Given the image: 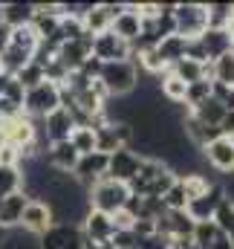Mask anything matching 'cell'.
<instances>
[{
	"mask_svg": "<svg viewBox=\"0 0 234 249\" xmlns=\"http://www.w3.org/2000/svg\"><path fill=\"white\" fill-rule=\"evenodd\" d=\"M99 81H101V87L107 90V96L110 99H124V96H130L136 87H139V67L136 61H110L101 67V75H99Z\"/></svg>",
	"mask_w": 234,
	"mask_h": 249,
	"instance_id": "1",
	"label": "cell"
},
{
	"mask_svg": "<svg viewBox=\"0 0 234 249\" xmlns=\"http://www.w3.org/2000/svg\"><path fill=\"white\" fill-rule=\"evenodd\" d=\"M127 197H130V191L127 186H121V183H113V180H99L96 186L87 188V200H90V209L93 212H101V214H116L124 209V203H127Z\"/></svg>",
	"mask_w": 234,
	"mask_h": 249,
	"instance_id": "2",
	"label": "cell"
},
{
	"mask_svg": "<svg viewBox=\"0 0 234 249\" xmlns=\"http://www.w3.org/2000/svg\"><path fill=\"white\" fill-rule=\"evenodd\" d=\"M174 23L176 35L182 38H200L208 29V9L205 3H174Z\"/></svg>",
	"mask_w": 234,
	"mask_h": 249,
	"instance_id": "3",
	"label": "cell"
},
{
	"mask_svg": "<svg viewBox=\"0 0 234 249\" xmlns=\"http://www.w3.org/2000/svg\"><path fill=\"white\" fill-rule=\"evenodd\" d=\"M58 107H61L58 84L44 81V84H38L35 90H26V99H23V113H26L29 119L41 122V119H47V116H50L52 110H58Z\"/></svg>",
	"mask_w": 234,
	"mask_h": 249,
	"instance_id": "4",
	"label": "cell"
},
{
	"mask_svg": "<svg viewBox=\"0 0 234 249\" xmlns=\"http://www.w3.org/2000/svg\"><path fill=\"white\" fill-rule=\"evenodd\" d=\"M142 154H136L133 148H118L116 154H110V162H107V180L127 186L136 174H139V165H142Z\"/></svg>",
	"mask_w": 234,
	"mask_h": 249,
	"instance_id": "5",
	"label": "cell"
},
{
	"mask_svg": "<svg viewBox=\"0 0 234 249\" xmlns=\"http://www.w3.org/2000/svg\"><path fill=\"white\" fill-rule=\"evenodd\" d=\"M52 223H55V214H52L50 203L47 200H29L26 209H23V214H20V226L17 229L29 232L32 238H41Z\"/></svg>",
	"mask_w": 234,
	"mask_h": 249,
	"instance_id": "6",
	"label": "cell"
},
{
	"mask_svg": "<svg viewBox=\"0 0 234 249\" xmlns=\"http://www.w3.org/2000/svg\"><path fill=\"white\" fill-rule=\"evenodd\" d=\"M107 162H110V154H101V151H93V154H84L72 171V177L81 183L84 188L96 186L99 180L107 177Z\"/></svg>",
	"mask_w": 234,
	"mask_h": 249,
	"instance_id": "7",
	"label": "cell"
},
{
	"mask_svg": "<svg viewBox=\"0 0 234 249\" xmlns=\"http://www.w3.org/2000/svg\"><path fill=\"white\" fill-rule=\"evenodd\" d=\"M223 197H226L223 186H220V183H211L205 194H200V197L188 200L185 212H188V217H191L194 223H202V220H214V212H217V206L223 203Z\"/></svg>",
	"mask_w": 234,
	"mask_h": 249,
	"instance_id": "8",
	"label": "cell"
},
{
	"mask_svg": "<svg viewBox=\"0 0 234 249\" xmlns=\"http://www.w3.org/2000/svg\"><path fill=\"white\" fill-rule=\"evenodd\" d=\"M81 235L87 244H110L113 235H116V223L110 214H101V212H87V217L81 220Z\"/></svg>",
	"mask_w": 234,
	"mask_h": 249,
	"instance_id": "9",
	"label": "cell"
},
{
	"mask_svg": "<svg viewBox=\"0 0 234 249\" xmlns=\"http://www.w3.org/2000/svg\"><path fill=\"white\" fill-rule=\"evenodd\" d=\"M202 160L220 171V174H234V139L232 136H220L217 142H211L208 148H202Z\"/></svg>",
	"mask_w": 234,
	"mask_h": 249,
	"instance_id": "10",
	"label": "cell"
},
{
	"mask_svg": "<svg viewBox=\"0 0 234 249\" xmlns=\"http://www.w3.org/2000/svg\"><path fill=\"white\" fill-rule=\"evenodd\" d=\"M93 55L101 64L127 61V58H130V44H124V41L116 38L113 32H101V35L93 38Z\"/></svg>",
	"mask_w": 234,
	"mask_h": 249,
	"instance_id": "11",
	"label": "cell"
},
{
	"mask_svg": "<svg viewBox=\"0 0 234 249\" xmlns=\"http://www.w3.org/2000/svg\"><path fill=\"white\" fill-rule=\"evenodd\" d=\"M84 241L81 235V226H72V223H52L41 238H38V249H67L72 244Z\"/></svg>",
	"mask_w": 234,
	"mask_h": 249,
	"instance_id": "12",
	"label": "cell"
},
{
	"mask_svg": "<svg viewBox=\"0 0 234 249\" xmlns=\"http://www.w3.org/2000/svg\"><path fill=\"white\" fill-rule=\"evenodd\" d=\"M93 55V35L81 38V41H64L58 47V61L69 70V72H78L81 64Z\"/></svg>",
	"mask_w": 234,
	"mask_h": 249,
	"instance_id": "13",
	"label": "cell"
},
{
	"mask_svg": "<svg viewBox=\"0 0 234 249\" xmlns=\"http://www.w3.org/2000/svg\"><path fill=\"white\" fill-rule=\"evenodd\" d=\"M110 32H113L116 38H121L124 44H133V41L142 35V15H139V6H136V3H127V6H124V12L113 20Z\"/></svg>",
	"mask_w": 234,
	"mask_h": 249,
	"instance_id": "14",
	"label": "cell"
},
{
	"mask_svg": "<svg viewBox=\"0 0 234 249\" xmlns=\"http://www.w3.org/2000/svg\"><path fill=\"white\" fill-rule=\"evenodd\" d=\"M44 160L61 171V174H72L75 171V165H78V160H81V154L72 148V142L67 139V142H55V145H50V151L44 154Z\"/></svg>",
	"mask_w": 234,
	"mask_h": 249,
	"instance_id": "15",
	"label": "cell"
},
{
	"mask_svg": "<svg viewBox=\"0 0 234 249\" xmlns=\"http://www.w3.org/2000/svg\"><path fill=\"white\" fill-rule=\"evenodd\" d=\"M200 44L205 47L208 61H217V58H223L226 53L234 50V41H232V35H229V29H205L200 35Z\"/></svg>",
	"mask_w": 234,
	"mask_h": 249,
	"instance_id": "16",
	"label": "cell"
},
{
	"mask_svg": "<svg viewBox=\"0 0 234 249\" xmlns=\"http://www.w3.org/2000/svg\"><path fill=\"white\" fill-rule=\"evenodd\" d=\"M26 203H29V197H26L23 191L3 197V200H0V226H3V229H17Z\"/></svg>",
	"mask_w": 234,
	"mask_h": 249,
	"instance_id": "17",
	"label": "cell"
},
{
	"mask_svg": "<svg viewBox=\"0 0 234 249\" xmlns=\"http://www.w3.org/2000/svg\"><path fill=\"white\" fill-rule=\"evenodd\" d=\"M32 15H35V3H3L0 6V20L6 26H12V29L29 26Z\"/></svg>",
	"mask_w": 234,
	"mask_h": 249,
	"instance_id": "18",
	"label": "cell"
},
{
	"mask_svg": "<svg viewBox=\"0 0 234 249\" xmlns=\"http://www.w3.org/2000/svg\"><path fill=\"white\" fill-rule=\"evenodd\" d=\"M185 47H188V38H182V35H171V38L159 41L156 53H159V58L165 61V67L171 70L176 61H182V58H185Z\"/></svg>",
	"mask_w": 234,
	"mask_h": 249,
	"instance_id": "19",
	"label": "cell"
},
{
	"mask_svg": "<svg viewBox=\"0 0 234 249\" xmlns=\"http://www.w3.org/2000/svg\"><path fill=\"white\" fill-rule=\"evenodd\" d=\"M191 116H194L197 122L208 124V127H220L223 116H226V107H223L217 99H208V102H202L200 107H194V110H191Z\"/></svg>",
	"mask_w": 234,
	"mask_h": 249,
	"instance_id": "20",
	"label": "cell"
},
{
	"mask_svg": "<svg viewBox=\"0 0 234 249\" xmlns=\"http://www.w3.org/2000/svg\"><path fill=\"white\" fill-rule=\"evenodd\" d=\"M168 72L176 75L182 84H194V81H202V78H205V64L191 61V58H182V61H176ZM205 81H208V78H205Z\"/></svg>",
	"mask_w": 234,
	"mask_h": 249,
	"instance_id": "21",
	"label": "cell"
},
{
	"mask_svg": "<svg viewBox=\"0 0 234 249\" xmlns=\"http://www.w3.org/2000/svg\"><path fill=\"white\" fill-rule=\"evenodd\" d=\"M23 191V171L20 165H0V200L9 194Z\"/></svg>",
	"mask_w": 234,
	"mask_h": 249,
	"instance_id": "22",
	"label": "cell"
},
{
	"mask_svg": "<svg viewBox=\"0 0 234 249\" xmlns=\"http://www.w3.org/2000/svg\"><path fill=\"white\" fill-rule=\"evenodd\" d=\"M29 61H32V53L17 50V47H12V44H9V50L0 55V70H3L6 75H17V72H20Z\"/></svg>",
	"mask_w": 234,
	"mask_h": 249,
	"instance_id": "23",
	"label": "cell"
},
{
	"mask_svg": "<svg viewBox=\"0 0 234 249\" xmlns=\"http://www.w3.org/2000/svg\"><path fill=\"white\" fill-rule=\"evenodd\" d=\"M185 87L188 84H182L176 75H171V72H165L162 78H159V96L168 102V105H182L185 102Z\"/></svg>",
	"mask_w": 234,
	"mask_h": 249,
	"instance_id": "24",
	"label": "cell"
},
{
	"mask_svg": "<svg viewBox=\"0 0 234 249\" xmlns=\"http://www.w3.org/2000/svg\"><path fill=\"white\" fill-rule=\"evenodd\" d=\"M208 99H211V81L202 78V81H194V84L185 87V102H182V105H185L188 110H194V107H200V105L208 102Z\"/></svg>",
	"mask_w": 234,
	"mask_h": 249,
	"instance_id": "25",
	"label": "cell"
},
{
	"mask_svg": "<svg viewBox=\"0 0 234 249\" xmlns=\"http://www.w3.org/2000/svg\"><path fill=\"white\" fill-rule=\"evenodd\" d=\"M208 29H229L234 6L232 3H208Z\"/></svg>",
	"mask_w": 234,
	"mask_h": 249,
	"instance_id": "26",
	"label": "cell"
},
{
	"mask_svg": "<svg viewBox=\"0 0 234 249\" xmlns=\"http://www.w3.org/2000/svg\"><path fill=\"white\" fill-rule=\"evenodd\" d=\"M12 78H15V81H17L23 90H35L38 84H44V81H47V75H44V67H38L35 61H29L23 70H20V72H17V75H12Z\"/></svg>",
	"mask_w": 234,
	"mask_h": 249,
	"instance_id": "27",
	"label": "cell"
},
{
	"mask_svg": "<svg viewBox=\"0 0 234 249\" xmlns=\"http://www.w3.org/2000/svg\"><path fill=\"white\" fill-rule=\"evenodd\" d=\"M214 226H217L223 235H234V203L229 197H223V203L217 206V212H214Z\"/></svg>",
	"mask_w": 234,
	"mask_h": 249,
	"instance_id": "28",
	"label": "cell"
},
{
	"mask_svg": "<svg viewBox=\"0 0 234 249\" xmlns=\"http://www.w3.org/2000/svg\"><path fill=\"white\" fill-rule=\"evenodd\" d=\"M69 142H72V148L84 157V154H93L96 151V130L93 127H75L72 133H69Z\"/></svg>",
	"mask_w": 234,
	"mask_h": 249,
	"instance_id": "29",
	"label": "cell"
},
{
	"mask_svg": "<svg viewBox=\"0 0 234 249\" xmlns=\"http://www.w3.org/2000/svg\"><path fill=\"white\" fill-rule=\"evenodd\" d=\"M211 67H214V78L211 81H220L226 87H234V53H226L223 58L211 61Z\"/></svg>",
	"mask_w": 234,
	"mask_h": 249,
	"instance_id": "30",
	"label": "cell"
},
{
	"mask_svg": "<svg viewBox=\"0 0 234 249\" xmlns=\"http://www.w3.org/2000/svg\"><path fill=\"white\" fill-rule=\"evenodd\" d=\"M217 235H220V229L214 226V220H202V223H197V226H194L191 241H194L197 247H202V249H211V244L217 241Z\"/></svg>",
	"mask_w": 234,
	"mask_h": 249,
	"instance_id": "31",
	"label": "cell"
},
{
	"mask_svg": "<svg viewBox=\"0 0 234 249\" xmlns=\"http://www.w3.org/2000/svg\"><path fill=\"white\" fill-rule=\"evenodd\" d=\"M118 148H121V142H118L113 124H104V127L96 130V151H101V154H116Z\"/></svg>",
	"mask_w": 234,
	"mask_h": 249,
	"instance_id": "32",
	"label": "cell"
},
{
	"mask_svg": "<svg viewBox=\"0 0 234 249\" xmlns=\"http://www.w3.org/2000/svg\"><path fill=\"white\" fill-rule=\"evenodd\" d=\"M162 203H165L168 212H185V206H188V194H185L182 180H176L174 186L168 188V194L162 197Z\"/></svg>",
	"mask_w": 234,
	"mask_h": 249,
	"instance_id": "33",
	"label": "cell"
},
{
	"mask_svg": "<svg viewBox=\"0 0 234 249\" xmlns=\"http://www.w3.org/2000/svg\"><path fill=\"white\" fill-rule=\"evenodd\" d=\"M12 47H17V50H26V53H35V47H38V35L32 32V26L12 29Z\"/></svg>",
	"mask_w": 234,
	"mask_h": 249,
	"instance_id": "34",
	"label": "cell"
},
{
	"mask_svg": "<svg viewBox=\"0 0 234 249\" xmlns=\"http://www.w3.org/2000/svg\"><path fill=\"white\" fill-rule=\"evenodd\" d=\"M44 75H47V81H50V84H58V87H61V84H67V78H69V70H67V67L58 61V55H55L52 61L44 67Z\"/></svg>",
	"mask_w": 234,
	"mask_h": 249,
	"instance_id": "35",
	"label": "cell"
},
{
	"mask_svg": "<svg viewBox=\"0 0 234 249\" xmlns=\"http://www.w3.org/2000/svg\"><path fill=\"white\" fill-rule=\"evenodd\" d=\"M3 99H9L15 107H20V110H23V99H26V90H23V87H20L15 78H12V81H9V87H6V93H3Z\"/></svg>",
	"mask_w": 234,
	"mask_h": 249,
	"instance_id": "36",
	"label": "cell"
},
{
	"mask_svg": "<svg viewBox=\"0 0 234 249\" xmlns=\"http://www.w3.org/2000/svg\"><path fill=\"white\" fill-rule=\"evenodd\" d=\"M101 67H104V64L99 61L96 55H90L87 61L81 64V70H78V72H81V75H87L90 81H99V75H101Z\"/></svg>",
	"mask_w": 234,
	"mask_h": 249,
	"instance_id": "37",
	"label": "cell"
},
{
	"mask_svg": "<svg viewBox=\"0 0 234 249\" xmlns=\"http://www.w3.org/2000/svg\"><path fill=\"white\" fill-rule=\"evenodd\" d=\"M17 116H23V110H20V107H15L9 99H3V96H0V119H3V122H15Z\"/></svg>",
	"mask_w": 234,
	"mask_h": 249,
	"instance_id": "38",
	"label": "cell"
},
{
	"mask_svg": "<svg viewBox=\"0 0 234 249\" xmlns=\"http://www.w3.org/2000/svg\"><path fill=\"white\" fill-rule=\"evenodd\" d=\"M0 165H20V151L6 142V148L0 151Z\"/></svg>",
	"mask_w": 234,
	"mask_h": 249,
	"instance_id": "39",
	"label": "cell"
},
{
	"mask_svg": "<svg viewBox=\"0 0 234 249\" xmlns=\"http://www.w3.org/2000/svg\"><path fill=\"white\" fill-rule=\"evenodd\" d=\"M220 133L234 139V110H226V116H223V122H220Z\"/></svg>",
	"mask_w": 234,
	"mask_h": 249,
	"instance_id": "40",
	"label": "cell"
},
{
	"mask_svg": "<svg viewBox=\"0 0 234 249\" xmlns=\"http://www.w3.org/2000/svg\"><path fill=\"white\" fill-rule=\"evenodd\" d=\"M9 44H12V26H6V23L0 20V55L9 50Z\"/></svg>",
	"mask_w": 234,
	"mask_h": 249,
	"instance_id": "41",
	"label": "cell"
},
{
	"mask_svg": "<svg viewBox=\"0 0 234 249\" xmlns=\"http://www.w3.org/2000/svg\"><path fill=\"white\" fill-rule=\"evenodd\" d=\"M211 249H232V238H229V235H223V232H220V235H217V241H214V244H211Z\"/></svg>",
	"mask_w": 234,
	"mask_h": 249,
	"instance_id": "42",
	"label": "cell"
},
{
	"mask_svg": "<svg viewBox=\"0 0 234 249\" xmlns=\"http://www.w3.org/2000/svg\"><path fill=\"white\" fill-rule=\"evenodd\" d=\"M9 81H12V75H6V72L0 70V96L6 93V87H9Z\"/></svg>",
	"mask_w": 234,
	"mask_h": 249,
	"instance_id": "43",
	"label": "cell"
},
{
	"mask_svg": "<svg viewBox=\"0 0 234 249\" xmlns=\"http://www.w3.org/2000/svg\"><path fill=\"white\" fill-rule=\"evenodd\" d=\"M223 105H226V110H234V87L229 90V96H226V102H223Z\"/></svg>",
	"mask_w": 234,
	"mask_h": 249,
	"instance_id": "44",
	"label": "cell"
},
{
	"mask_svg": "<svg viewBox=\"0 0 234 249\" xmlns=\"http://www.w3.org/2000/svg\"><path fill=\"white\" fill-rule=\"evenodd\" d=\"M229 35H232V41H234V12H232V20H229Z\"/></svg>",
	"mask_w": 234,
	"mask_h": 249,
	"instance_id": "45",
	"label": "cell"
},
{
	"mask_svg": "<svg viewBox=\"0 0 234 249\" xmlns=\"http://www.w3.org/2000/svg\"><path fill=\"white\" fill-rule=\"evenodd\" d=\"M3 127H6V122H3V119H0V133H3Z\"/></svg>",
	"mask_w": 234,
	"mask_h": 249,
	"instance_id": "46",
	"label": "cell"
},
{
	"mask_svg": "<svg viewBox=\"0 0 234 249\" xmlns=\"http://www.w3.org/2000/svg\"><path fill=\"white\" fill-rule=\"evenodd\" d=\"M229 238H232V249H234V235H229Z\"/></svg>",
	"mask_w": 234,
	"mask_h": 249,
	"instance_id": "47",
	"label": "cell"
}]
</instances>
